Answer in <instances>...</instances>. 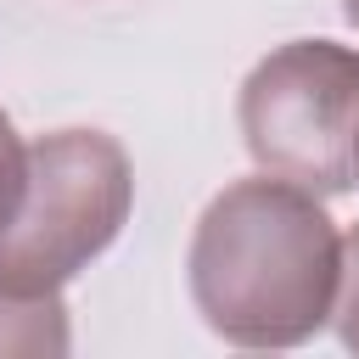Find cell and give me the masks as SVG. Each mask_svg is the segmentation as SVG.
Returning a JSON list of instances; mask_svg holds the SVG:
<instances>
[{"instance_id": "cell-1", "label": "cell", "mask_w": 359, "mask_h": 359, "mask_svg": "<svg viewBox=\"0 0 359 359\" xmlns=\"http://www.w3.org/2000/svg\"><path fill=\"white\" fill-rule=\"evenodd\" d=\"M342 286V241L292 180H241L196 224L191 292L202 320L247 348H286L325 325Z\"/></svg>"}, {"instance_id": "cell-2", "label": "cell", "mask_w": 359, "mask_h": 359, "mask_svg": "<svg viewBox=\"0 0 359 359\" xmlns=\"http://www.w3.org/2000/svg\"><path fill=\"white\" fill-rule=\"evenodd\" d=\"M129 213V163L95 129L22 146L0 191V292L45 297L79 275Z\"/></svg>"}, {"instance_id": "cell-3", "label": "cell", "mask_w": 359, "mask_h": 359, "mask_svg": "<svg viewBox=\"0 0 359 359\" xmlns=\"http://www.w3.org/2000/svg\"><path fill=\"white\" fill-rule=\"evenodd\" d=\"M241 129L269 174L348 191L359 180V56L325 39L275 50L241 90Z\"/></svg>"}, {"instance_id": "cell-4", "label": "cell", "mask_w": 359, "mask_h": 359, "mask_svg": "<svg viewBox=\"0 0 359 359\" xmlns=\"http://www.w3.org/2000/svg\"><path fill=\"white\" fill-rule=\"evenodd\" d=\"M337 314H342V342L348 348H359V230L348 236V247H342V286H337Z\"/></svg>"}, {"instance_id": "cell-5", "label": "cell", "mask_w": 359, "mask_h": 359, "mask_svg": "<svg viewBox=\"0 0 359 359\" xmlns=\"http://www.w3.org/2000/svg\"><path fill=\"white\" fill-rule=\"evenodd\" d=\"M17 157H22V140L11 135V123H6V112H0V191H6L11 168H17Z\"/></svg>"}, {"instance_id": "cell-6", "label": "cell", "mask_w": 359, "mask_h": 359, "mask_svg": "<svg viewBox=\"0 0 359 359\" xmlns=\"http://www.w3.org/2000/svg\"><path fill=\"white\" fill-rule=\"evenodd\" d=\"M342 6H348V17H353V22H359V0H342Z\"/></svg>"}]
</instances>
